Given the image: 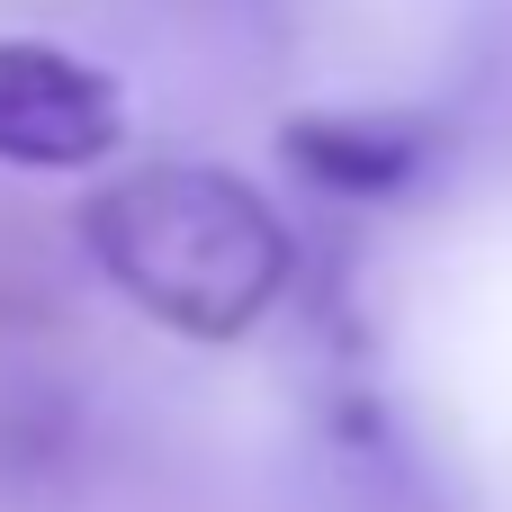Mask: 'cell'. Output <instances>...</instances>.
<instances>
[{
    "instance_id": "2",
    "label": "cell",
    "mask_w": 512,
    "mask_h": 512,
    "mask_svg": "<svg viewBox=\"0 0 512 512\" xmlns=\"http://www.w3.org/2000/svg\"><path fill=\"white\" fill-rule=\"evenodd\" d=\"M126 144V90L45 45V36H0V162L9 171H99Z\"/></svg>"
},
{
    "instance_id": "3",
    "label": "cell",
    "mask_w": 512,
    "mask_h": 512,
    "mask_svg": "<svg viewBox=\"0 0 512 512\" xmlns=\"http://www.w3.org/2000/svg\"><path fill=\"white\" fill-rule=\"evenodd\" d=\"M450 153V117L432 108H297L279 126V162L351 207H387L414 198Z\"/></svg>"
},
{
    "instance_id": "1",
    "label": "cell",
    "mask_w": 512,
    "mask_h": 512,
    "mask_svg": "<svg viewBox=\"0 0 512 512\" xmlns=\"http://www.w3.org/2000/svg\"><path fill=\"white\" fill-rule=\"evenodd\" d=\"M99 279L180 342H252L297 288L288 216L225 162H144L81 198Z\"/></svg>"
}]
</instances>
